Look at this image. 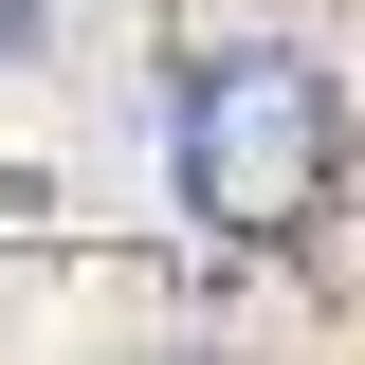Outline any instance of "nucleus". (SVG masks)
Segmentation results:
<instances>
[{
  "label": "nucleus",
  "instance_id": "f257e3e1",
  "mask_svg": "<svg viewBox=\"0 0 365 365\" xmlns=\"http://www.w3.org/2000/svg\"><path fill=\"white\" fill-rule=\"evenodd\" d=\"M165 182H182L201 237L292 256V237L329 220V182H347V91H329L311 55H274V37L182 55V73H165Z\"/></svg>",
  "mask_w": 365,
  "mask_h": 365
},
{
  "label": "nucleus",
  "instance_id": "f03ea898",
  "mask_svg": "<svg viewBox=\"0 0 365 365\" xmlns=\"http://www.w3.org/2000/svg\"><path fill=\"white\" fill-rule=\"evenodd\" d=\"M19 37H37V0H0V55H19Z\"/></svg>",
  "mask_w": 365,
  "mask_h": 365
}]
</instances>
